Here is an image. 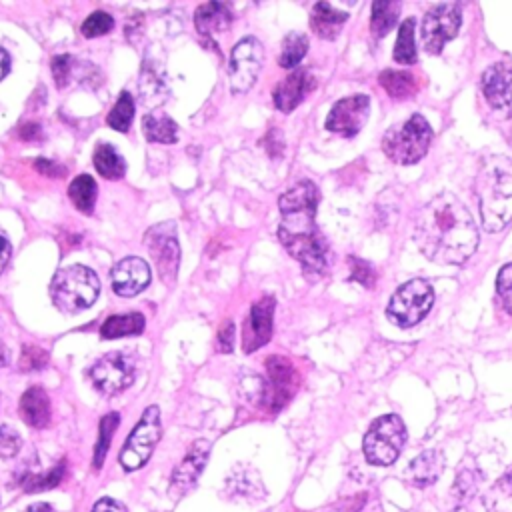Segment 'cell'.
I'll list each match as a JSON object with an SVG mask.
<instances>
[{"label": "cell", "mask_w": 512, "mask_h": 512, "mask_svg": "<svg viewBox=\"0 0 512 512\" xmlns=\"http://www.w3.org/2000/svg\"><path fill=\"white\" fill-rule=\"evenodd\" d=\"M418 250L438 264H464L478 246V228L466 206L450 192L422 206L414 222Z\"/></svg>", "instance_id": "obj_1"}, {"label": "cell", "mask_w": 512, "mask_h": 512, "mask_svg": "<svg viewBox=\"0 0 512 512\" xmlns=\"http://www.w3.org/2000/svg\"><path fill=\"white\" fill-rule=\"evenodd\" d=\"M278 206L282 214L278 240L288 254L300 262L306 276H322L328 266V246L314 224L318 206L316 184L300 180L280 196Z\"/></svg>", "instance_id": "obj_2"}, {"label": "cell", "mask_w": 512, "mask_h": 512, "mask_svg": "<svg viewBox=\"0 0 512 512\" xmlns=\"http://www.w3.org/2000/svg\"><path fill=\"white\" fill-rule=\"evenodd\" d=\"M474 192L486 232H500L512 220V158L488 156L474 178Z\"/></svg>", "instance_id": "obj_3"}, {"label": "cell", "mask_w": 512, "mask_h": 512, "mask_svg": "<svg viewBox=\"0 0 512 512\" xmlns=\"http://www.w3.org/2000/svg\"><path fill=\"white\" fill-rule=\"evenodd\" d=\"M100 292L98 276L82 266L72 264L58 270L50 282V296L52 302L64 312H80L94 304Z\"/></svg>", "instance_id": "obj_4"}, {"label": "cell", "mask_w": 512, "mask_h": 512, "mask_svg": "<svg viewBox=\"0 0 512 512\" xmlns=\"http://www.w3.org/2000/svg\"><path fill=\"white\" fill-rule=\"evenodd\" d=\"M432 128L422 114H412L402 126H394L382 138L384 154L396 164H416L428 152Z\"/></svg>", "instance_id": "obj_5"}, {"label": "cell", "mask_w": 512, "mask_h": 512, "mask_svg": "<svg viewBox=\"0 0 512 512\" xmlns=\"http://www.w3.org/2000/svg\"><path fill=\"white\" fill-rule=\"evenodd\" d=\"M406 426L396 414L376 418L364 436V456L374 466H390L402 452Z\"/></svg>", "instance_id": "obj_6"}, {"label": "cell", "mask_w": 512, "mask_h": 512, "mask_svg": "<svg viewBox=\"0 0 512 512\" xmlns=\"http://www.w3.org/2000/svg\"><path fill=\"white\" fill-rule=\"evenodd\" d=\"M434 304V290L430 282L414 278L404 282L390 298L386 316L400 328H410L418 324Z\"/></svg>", "instance_id": "obj_7"}, {"label": "cell", "mask_w": 512, "mask_h": 512, "mask_svg": "<svg viewBox=\"0 0 512 512\" xmlns=\"http://www.w3.org/2000/svg\"><path fill=\"white\" fill-rule=\"evenodd\" d=\"M160 434H162L160 410H158V406H148L144 410V414L140 416L138 424L128 434L124 448L118 456L122 468L126 472L142 468L148 462V458L152 456V452L160 440Z\"/></svg>", "instance_id": "obj_8"}, {"label": "cell", "mask_w": 512, "mask_h": 512, "mask_svg": "<svg viewBox=\"0 0 512 512\" xmlns=\"http://www.w3.org/2000/svg\"><path fill=\"white\" fill-rule=\"evenodd\" d=\"M266 382L260 384L258 400L270 412L284 408L298 388V374L292 362L284 356H270L266 360Z\"/></svg>", "instance_id": "obj_9"}, {"label": "cell", "mask_w": 512, "mask_h": 512, "mask_svg": "<svg viewBox=\"0 0 512 512\" xmlns=\"http://www.w3.org/2000/svg\"><path fill=\"white\" fill-rule=\"evenodd\" d=\"M264 64V48L258 38L246 36L230 52L228 64V78H230V92L244 94L248 92Z\"/></svg>", "instance_id": "obj_10"}, {"label": "cell", "mask_w": 512, "mask_h": 512, "mask_svg": "<svg viewBox=\"0 0 512 512\" xmlns=\"http://www.w3.org/2000/svg\"><path fill=\"white\" fill-rule=\"evenodd\" d=\"M94 388L106 396L126 390L136 378V362L126 352H108L88 372Z\"/></svg>", "instance_id": "obj_11"}, {"label": "cell", "mask_w": 512, "mask_h": 512, "mask_svg": "<svg viewBox=\"0 0 512 512\" xmlns=\"http://www.w3.org/2000/svg\"><path fill=\"white\" fill-rule=\"evenodd\" d=\"M144 240L160 280L164 284H172L176 280L178 266H180V246L176 238V226L172 222H160L146 232Z\"/></svg>", "instance_id": "obj_12"}, {"label": "cell", "mask_w": 512, "mask_h": 512, "mask_svg": "<svg viewBox=\"0 0 512 512\" xmlns=\"http://www.w3.org/2000/svg\"><path fill=\"white\" fill-rule=\"evenodd\" d=\"M462 24L460 4H436L432 6L422 20V44L426 52L440 54L444 44L458 34Z\"/></svg>", "instance_id": "obj_13"}, {"label": "cell", "mask_w": 512, "mask_h": 512, "mask_svg": "<svg viewBox=\"0 0 512 512\" xmlns=\"http://www.w3.org/2000/svg\"><path fill=\"white\" fill-rule=\"evenodd\" d=\"M370 98L366 94H354L338 100L326 118V128L344 138L356 136L368 120Z\"/></svg>", "instance_id": "obj_14"}, {"label": "cell", "mask_w": 512, "mask_h": 512, "mask_svg": "<svg viewBox=\"0 0 512 512\" xmlns=\"http://www.w3.org/2000/svg\"><path fill=\"white\" fill-rule=\"evenodd\" d=\"M276 300L272 296H264L252 304L250 314L242 328V350L252 354L254 350L268 344L272 336V316H274Z\"/></svg>", "instance_id": "obj_15"}, {"label": "cell", "mask_w": 512, "mask_h": 512, "mask_svg": "<svg viewBox=\"0 0 512 512\" xmlns=\"http://www.w3.org/2000/svg\"><path fill=\"white\" fill-rule=\"evenodd\" d=\"M480 86L488 104L504 116L512 118V64L498 62L486 68Z\"/></svg>", "instance_id": "obj_16"}, {"label": "cell", "mask_w": 512, "mask_h": 512, "mask_svg": "<svg viewBox=\"0 0 512 512\" xmlns=\"http://www.w3.org/2000/svg\"><path fill=\"white\" fill-rule=\"evenodd\" d=\"M210 446L212 444L206 438H198L190 444L186 456L180 460V464L174 468V474H172L170 492L174 496L188 492L196 484V480L202 474L206 460L210 456Z\"/></svg>", "instance_id": "obj_17"}, {"label": "cell", "mask_w": 512, "mask_h": 512, "mask_svg": "<svg viewBox=\"0 0 512 512\" xmlns=\"http://www.w3.org/2000/svg\"><path fill=\"white\" fill-rule=\"evenodd\" d=\"M110 278L114 292L122 298H130L148 286L150 266L138 256H126L114 264Z\"/></svg>", "instance_id": "obj_18"}, {"label": "cell", "mask_w": 512, "mask_h": 512, "mask_svg": "<svg viewBox=\"0 0 512 512\" xmlns=\"http://www.w3.org/2000/svg\"><path fill=\"white\" fill-rule=\"evenodd\" d=\"M316 88V78L308 68H296L274 86L272 100L280 112H292L308 92Z\"/></svg>", "instance_id": "obj_19"}, {"label": "cell", "mask_w": 512, "mask_h": 512, "mask_svg": "<svg viewBox=\"0 0 512 512\" xmlns=\"http://www.w3.org/2000/svg\"><path fill=\"white\" fill-rule=\"evenodd\" d=\"M164 68L154 60H144V66L140 70V98L144 106L154 108L160 106L168 98V82H166Z\"/></svg>", "instance_id": "obj_20"}, {"label": "cell", "mask_w": 512, "mask_h": 512, "mask_svg": "<svg viewBox=\"0 0 512 512\" xmlns=\"http://www.w3.org/2000/svg\"><path fill=\"white\" fill-rule=\"evenodd\" d=\"M444 470V454L440 450H424L410 460L406 468V480L418 488L430 486L438 480Z\"/></svg>", "instance_id": "obj_21"}, {"label": "cell", "mask_w": 512, "mask_h": 512, "mask_svg": "<svg viewBox=\"0 0 512 512\" xmlns=\"http://www.w3.org/2000/svg\"><path fill=\"white\" fill-rule=\"evenodd\" d=\"M232 18L234 16H232L230 8L222 2H206V4L198 6L194 12L196 30L206 40L218 32L228 30V26L232 24Z\"/></svg>", "instance_id": "obj_22"}, {"label": "cell", "mask_w": 512, "mask_h": 512, "mask_svg": "<svg viewBox=\"0 0 512 512\" xmlns=\"http://www.w3.org/2000/svg\"><path fill=\"white\" fill-rule=\"evenodd\" d=\"M50 400L40 386L28 388L20 398V416L32 428H46L50 422Z\"/></svg>", "instance_id": "obj_23"}, {"label": "cell", "mask_w": 512, "mask_h": 512, "mask_svg": "<svg viewBox=\"0 0 512 512\" xmlns=\"http://www.w3.org/2000/svg\"><path fill=\"white\" fill-rule=\"evenodd\" d=\"M226 492L230 494V498L234 500H244V502H254L260 500L266 490H262L260 478L256 474L254 468H246V466H238L232 476L226 480Z\"/></svg>", "instance_id": "obj_24"}, {"label": "cell", "mask_w": 512, "mask_h": 512, "mask_svg": "<svg viewBox=\"0 0 512 512\" xmlns=\"http://www.w3.org/2000/svg\"><path fill=\"white\" fill-rule=\"evenodd\" d=\"M346 20H348V14L342 10H336L328 2H316L310 14L312 30L326 40H334Z\"/></svg>", "instance_id": "obj_25"}, {"label": "cell", "mask_w": 512, "mask_h": 512, "mask_svg": "<svg viewBox=\"0 0 512 512\" xmlns=\"http://www.w3.org/2000/svg\"><path fill=\"white\" fill-rule=\"evenodd\" d=\"M144 332V316L140 312H128V314H114L104 320L100 326V334L106 340L120 338V336H136Z\"/></svg>", "instance_id": "obj_26"}, {"label": "cell", "mask_w": 512, "mask_h": 512, "mask_svg": "<svg viewBox=\"0 0 512 512\" xmlns=\"http://www.w3.org/2000/svg\"><path fill=\"white\" fill-rule=\"evenodd\" d=\"M378 82L388 92V96L396 100H406L418 92L416 76L404 70H384L380 72Z\"/></svg>", "instance_id": "obj_27"}, {"label": "cell", "mask_w": 512, "mask_h": 512, "mask_svg": "<svg viewBox=\"0 0 512 512\" xmlns=\"http://www.w3.org/2000/svg\"><path fill=\"white\" fill-rule=\"evenodd\" d=\"M92 160H94V168L98 170V174L108 180H118L126 172V162H124L122 154L112 144L100 142L94 150Z\"/></svg>", "instance_id": "obj_28"}, {"label": "cell", "mask_w": 512, "mask_h": 512, "mask_svg": "<svg viewBox=\"0 0 512 512\" xmlns=\"http://www.w3.org/2000/svg\"><path fill=\"white\" fill-rule=\"evenodd\" d=\"M142 132L146 140L158 142V144H174L178 140V126L168 116L146 114L142 118Z\"/></svg>", "instance_id": "obj_29"}, {"label": "cell", "mask_w": 512, "mask_h": 512, "mask_svg": "<svg viewBox=\"0 0 512 512\" xmlns=\"http://www.w3.org/2000/svg\"><path fill=\"white\" fill-rule=\"evenodd\" d=\"M96 182L92 176L88 174H80L76 176L70 186H68V196L72 200V204L82 212V214H92L94 210V202H96Z\"/></svg>", "instance_id": "obj_30"}, {"label": "cell", "mask_w": 512, "mask_h": 512, "mask_svg": "<svg viewBox=\"0 0 512 512\" xmlns=\"http://www.w3.org/2000/svg\"><path fill=\"white\" fill-rule=\"evenodd\" d=\"M400 14V2L390 0H378L372 4V18H370V30L374 38H382L388 34V30L396 24Z\"/></svg>", "instance_id": "obj_31"}, {"label": "cell", "mask_w": 512, "mask_h": 512, "mask_svg": "<svg viewBox=\"0 0 512 512\" xmlns=\"http://www.w3.org/2000/svg\"><path fill=\"white\" fill-rule=\"evenodd\" d=\"M414 28H416V20L414 18H406L400 28H398V36H396V46H394V60L400 64H414L416 62V42H414Z\"/></svg>", "instance_id": "obj_32"}, {"label": "cell", "mask_w": 512, "mask_h": 512, "mask_svg": "<svg viewBox=\"0 0 512 512\" xmlns=\"http://www.w3.org/2000/svg\"><path fill=\"white\" fill-rule=\"evenodd\" d=\"M308 52V36L302 32H290L282 40V50L278 56V64L282 68H294Z\"/></svg>", "instance_id": "obj_33"}, {"label": "cell", "mask_w": 512, "mask_h": 512, "mask_svg": "<svg viewBox=\"0 0 512 512\" xmlns=\"http://www.w3.org/2000/svg\"><path fill=\"white\" fill-rule=\"evenodd\" d=\"M134 118V98L130 96V92H122L120 98L116 100V104L112 106L106 122L110 128L118 130V132H126L132 124Z\"/></svg>", "instance_id": "obj_34"}, {"label": "cell", "mask_w": 512, "mask_h": 512, "mask_svg": "<svg viewBox=\"0 0 512 512\" xmlns=\"http://www.w3.org/2000/svg\"><path fill=\"white\" fill-rule=\"evenodd\" d=\"M118 424H120V414L118 412H110L100 420L98 440H96V446H94V468L102 466V462L106 458V452H108V446H110V440H112V434L118 428Z\"/></svg>", "instance_id": "obj_35"}, {"label": "cell", "mask_w": 512, "mask_h": 512, "mask_svg": "<svg viewBox=\"0 0 512 512\" xmlns=\"http://www.w3.org/2000/svg\"><path fill=\"white\" fill-rule=\"evenodd\" d=\"M64 472H66V460H62L58 466L50 468L44 474H26L20 484L26 492L48 490V488H54L56 484H60V480L64 478Z\"/></svg>", "instance_id": "obj_36"}, {"label": "cell", "mask_w": 512, "mask_h": 512, "mask_svg": "<svg viewBox=\"0 0 512 512\" xmlns=\"http://www.w3.org/2000/svg\"><path fill=\"white\" fill-rule=\"evenodd\" d=\"M114 28V18L108 12H92L84 22H82V36L86 38H96V36H104Z\"/></svg>", "instance_id": "obj_37"}, {"label": "cell", "mask_w": 512, "mask_h": 512, "mask_svg": "<svg viewBox=\"0 0 512 512\" xmlns=\"http://www.w3.org/2000/svg\"><path fill=\"white\" fill-rule=\"evenodd\" d=\"M348 264H350V280L362 284L364 288H374L376 272H374V266L370 262H366L358 256H350Z\"/></svg>", "instance_id": "obj_38"}, {"label": "cell", "mask_w": 512, "mask_h": 512, "mask_svg": "<svg viewBox=\"0 0 512 512\" xmlns=\"http://www.w3.org/2000/svg\"><path fill=\"white\" fill-rule=\"evenodd\" d=\"M48 364V352L44 348L38 346H22V354H20V370L22 372H34V370H42Z\"/></svg>", "instance_id": "obj_39"}, {"label": "cell", "mask_w": 512, "mask_h": 512, "mask_svg": "<svg viewBox=\"0 0 512 512\" xmlns=\"http://www.w3.org/2000/svg\"><path fill=\"white\" fill-rule=\"evenodd\" d=\"M496 294L502 308L512 314V262L502 266L496 276Z\"/></svg>", "instance_id": "obj_40"}, {"label": "cell", "mask_w": 512, "mask_h": 512, "mask_svg": "<svg viewBox=\"0 0 512 512\" xmlns=\"http://www.w3.org/2000/svg\"><path fill=\"white\" fill-rule=\"evenodd\" d=\"M22 438L10 426H0V458H12L20 452Z\"/></svg>", "instance_id": "obj_41"}, {"label": "cell", "mask_w": 512, "mask_h": 512, "mask_svg": "<svg viewBox=\"0 0 512 512\" xmlns=\"http://www.w3.org/2000/svg\"><path fill=\"white\" fill-rule=\"evenodd\" d=\"M474 492H476V474L470 470L460 472L456 478L452 496L458 500V504H462V502H468Z\"/></svg>", "instance_id": "obj_42"}, {"label": "cell", "mask_w": 512, "mask_h": 512, "mask_svg": "<svg viewBox=\"0 0 512 512\" xmlns=\"http://www.w3.org/2000/svg\"><path fill=\"white\" fill-rule=\"evenodd\" d=\"M72 56L70 54H58L52 58V76H54V82L58 88H64L70 80V74H72Z\"/></svg>", "instance_id": "obj_43"}, {"label": "cell", "mask_w": 512, "mask_h": 512, "mask_svg": "<svg viewBox=\"0 0 512 512\" xmlns=\"http://www.w3.org/2000/svg\"><path fill=\"white\" fill-rule=\"evenodd\" d=\"M232 346H234V322L232 320H224L220 330H218L216 348L222 354H228V352H232Z\"/></svg>", "instance_id": "obj_44"}, {"label": "cell", "mask_w": 512, "mask_h": 512, "mask_svg": "<svg viewBox=\"0 0 512 512\" xmlns=\"http://www.w3.org/2000/svg\"><path fill=\"white\" fill-rule=\"evenodd\" d=\"M34 168L42 174V176H48V178H62L66 174V168L54 160H48V158H36L34 160Z\"/></svg>", "instance_id": "obj_45"}, {"label": "cell", "mask_w": 512, "mask_h": 512, "mask_svg": "<svg viewBox=\"0 0 512 512\" xmlns=\"http://www.w3.org/2000/svg\"><path fill=\"white\" fill-rule=\"evenodd\" d=\"M18 136L26 142H36L42 138V126L38 122H24L20 128H18Z\"/></svg>", "instance_id": "obj_46"}, {"label": "cell", "mask_w": 512, "mask_h": 512, "mask_svg": "<svg viewBox=\"0 0 512 512\" xmlns=\"http://www.w3.org/2000/svg\"><path fill=\"white\" fill-rule=\"evenodd\" d=\"M92 512H126V506L124 504H120L118 500H114V498H100L96 504H94V508H92Z\"/></svg>", "instance_id": "obj_47"}, {"label": "cell", "mask_w": 512, "mask_h": 512, "mask_svg": "<svg viewBox=\"0 0 512 512\" xmlns=\"http://www.w3.org/2000/svg\"><path fill=\"white\" fill-rule=\"evenodd\" d=\"M10 252H12L10 242H8L6 238H2V236H0V274L4 272V268H6L8 260H10Z\"/></svg>", "instance_id": "obj_48"}, {"label": "cell", "mask_w": 512, "mask_h": 512, "mask_svg": "<svg viewBox=\"0 0 512 512\" xmlns=\"http://www.w3.org/2000/svg\"><path fill=\"white\" fill-rule=\"evenodd\" d=\"M10 72V56L4 48H0V80Z\"/></svg>", "instance_id": "obj_49"}, {"label": "cell", "mask_w": 512, "mask_h": 512, "mask_svg": "<svg viewBox=\"0 0 512 512\" xmlns=\"http://www.w3.org/2000/svg\"><path fill=\"white\" fill-rule=\"evenodd\" d=\"M24 512H54V508L48 502H34Z\"/></svg>", "instance_id": "obj_50"}, {"label": "cell", "mask_w": 512, "mask_h": 512, "mask_svg": "<svg viewBox=\"0 0 512 512\" xmlns=\"http://www.w3.org/2000/svg\"><path fill=\"white\" fill-rule=\"evenodd\" d=\"M500 488H502L506 494H512V470L500 480Z\"/></svg>", "instance_id": "obj_51"}, {"label": "cell", "mask_w": 512, "mask_h": 512, "mask_svg": "<svg viewBox=\"0 0 512 512\" xmlns=\"http://www.w3.org/2000/svg\"><path fill=\"white\" fill-rule=\"evenodd\" d=\"M8 362V354H6V348L2 346V342H0V366H4Z\"/></svg>", "instance_id": "obj_52"}]
</instances>
